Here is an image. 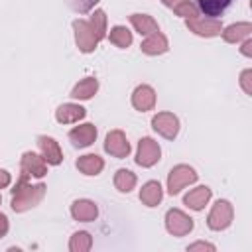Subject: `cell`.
I'll return each mask as SVG.
<instances>
[{
    "mask_svg": "<svg viewBox=\"0 0 252 252\" xmlns=\"http://www.w3.org/2000/svg\"><path fill=\"white\" fill-rule=\"evenodd\" d=\"M240 83H242V89L246 94H252V71L246 69L242 75H240Z\"/></svg>",
    "mask_w": 252,
    "mask_h": 252,
    "instance_id": "cell-29",
    "label": "cell"
},
{
    "mask_svg": "<svg viewBox=\"0 0 252 252\" xmlns=\"http://www.w3.org/2000/svg\"><path fill=\"white\" fill-rule=\"evenodd\" d=\"M152 128H154L158 134H161L163 138L173 140V138L177 136V132H179V120H177V116L171 114V112H158V114L152 118Z\"/></svg>",
    "mask_w": 252,
    "mask_h": 252,
    "instance_id": "cell-6",
    "label": "cell"
},
{
    "mask_svg": "<svg viewBox=\"0 0 252 252\" xmlns=\"http://www.w3.org/2000/svg\"><path fill=\"white\" fill-rule=\"evenodd\" d=\"M94 138H96V128L93 124H81L69 132V140L75 148H87L94 142Z\"/></svg>",
    "mask_w": 252,
    "mask_h": 252,
    "instance_id": "cell-13",
    "label": "cell"
},
{
    "mask_svg": "<svg viewBox=\"0 0 252 252\" xmlns=\"http://www.w3.org/2000/svg\"><path fill=\"white\" fill-rule=\"evenodd\" d=\"M96 2H98V0H67L69 8L75 10V12H79V14H87V12H91V10L94 8Z\"/></svg>",
    "mask_w": 252,
    "mask_h": 252,
    "instance_id": "cell-28",
    "label": "cell"
},
{
    "mask_svg": "<svg viewBox=\"0 0 252 252\" xmlns=\"http://www.w3.org/2000/svg\"><path fill=\"white\" fill-rule=\"evenodd\" d=\"M163 197V191H161V185L158 181H148L142 189H140V199L144 205L148 207H156Z\"/></svg>",
    "mask_w": 252,
    "mask_h": 252,
    "instance_id": "cell-19",
    "label": "cell"
},
{
    "mask_svg": "<svg viewBox=\"0 0 252 252\" xmlns=\"http://www.w3.org/2000/svg\"><path fill=\"white\" fill-rule=\"evenodd\" d=\"M104 150H106L110 156H114V158H120V159L126 158V156L130 154V144H128L124 132H122V130H112V132H108V134H106V140H104Z\"/></svg>",
    "mask_w": 252,
    "mask_h": 252,
    "instance_id": "cell-9",
    "label": "cell"
},
{
    "mask_svg": "<svg viewBox=\"0 0 252 252\" xmlns=\"http://www.w3.org/2000/svg\"><path fill=\"white\" fill-rule=\"evenodd\" d=\"M28 177L30 175L22 171L16 187L12 189V209L16 213H24V211L35 207L45 195V185L43 183L32 185V183H28Z\"/></svg>",
    "mask_w": 252,
    "mask_h": 252,
    "instance_id": "cell-2",
    "label": "cell"
},
{
    "mask_svg": "<svg viewBox=\"0 0 252 252\" xmlns=\"http://www.w3.org/2000/svg\"><path fill=\"white\" fill-rule=\"evenodd\" d=\"M96 89H98V81H96V79H93V77H87V79L79 81V83L73 87L71 96H73V98L87 100V98H91V96L96 93Z\"/></svg>",
    "mask_w": 252,
    "mask_h": 252,
    "instance_id": "cell-22",
    "label": "cell"
},
{
    "mask_svg": "<svg viewBox=\"0 0 252 252\" xmlns=\"http://www.w3.org/2000/svg\"><path fill=\"white\" fill-rule=\"evenodd\" d=\"M187 28L193 33L203 35V37H213V35H219L222 32L220 22L215 20V18H189L187 20Z\"/></svg>",
    "mask_w": 252,
    "mask_h": 252,
    "instance_id": "cell-8",
    "label": "cell"
},
{
    "mask_svg": "<svg viewBox=\"0 0 252 252\" xmlns=\"http://www.w3.org/2000/svg\"><path fill=\"white\" fill-rule=\"evenodd\" d=\"M242 53H244L246 57H250V55H252V41H250V39H246V41H244V45H242Z\"/></svg>",
    "mask_w": 252,
    "mask_h": 252,
    "instance_id": "cell-33",
    "label": "cell"
},
{
    "mask_svg": "<svg viewBox=\"0 0 252 252\" xmlns=\"http://www.w3.org/2000/svg\"><path fill=\"white\" fill-rule=\"evenodd\" d=\"M230 4L232 0H197V6L205 16H220Z\"/></svg>",
    "mask_w": 252,
    "mask_h": 252,
    "instance_id": "cell-23",
    "label": "cell"
},
{
    "mask_svg": "<svg viewBox=\"0 0 252 252\" xmlns=\"http://www.w3.org/2000/svg\"><path fill=\"white\" fill-rule=\"evenodd\" d=\"M130 22L136 28V32L142 33V35H150V33L158 32V22L148 14H132Z\"/></svg>",
    "mask_w": 252,
    "mask_h": 252,
    "instance_id": "cell-20",
    "label": "cell"
},
{
    "mask_svg": "<svg viewBox=\"0 0 252 252\" xmlns=\"http://www.w3.org/2000/svg\"><path fill=\"white\" fill-rule=\"evenodd\" d=\"M165 228L173 236H185L193 230V219L179 209H169L165 215Z\"/></svg>",
    "mask_w": 252,
    "mask_h": 252,
    "instance_id": "cell-4",
    "label": "cell"
},
{
    "mask_svg": "<svg viewBox=\"0 0 252 252\" xmlns=\"http://www.w3.org/2000/svg\"><path fill=\"white\" fill-rule=\"evenodd\" d=\"M189 250H215V246L213 244H209V242H195V244H191L189 246Z\"/></svg>",
    "mask_w": 252,
    "mask_h": 252,
    "instance_id": "cell-30",
    "label": "cell"
},
{
    "mask_svg": "<svg viewBox=\"0 0 252 252\" xmlns=\"http://www.w3.org/2000/svg\"><path fill=\"white\" fill-rule=\"evenodd\" d=\"M159 146L152 138H142L138 142V154H136V163L142 167H152L159 159Z\"/></svg>",
    "mask_w": 252,
    "mask_h": 252,
    "instance_id": "cell-7",
    "label": "cell"
},
{
    "mask_svg": "<svg viewBox=\"0 0 252 252\" xmlns=\"http://www.w3.org/2000/svg\"><path fill=\"white\" fill-rule=\"evenodd\" d=\"M71 215L75 220H81V222H89V220H94L96 215H98V209L93 201L89 199H79L71 205Z\"/></svg>",
    "mask_w": 252,
    "mask_h": 252,
    "instance_id": "cell-14",
    "label": "cell"
},
{
    "mask_svg": "<svg viewBox=\"0 0 252 252\" xmlns=\"http://www.w3.org/2000/svg\"><path fill=\"white\" fill-rule=\"evenodd\" d=\"M136 185V175L130 171V169H118L116 175H114V187L120 191V193H128L132 191Z\"/></svg>",
    "mask_w": 252,
    "mask_h": 252,
    "instance_id": "cell-24",
    "label": "cell"
},
{
    "mask_svg": "<svg viewBox=\"0 0 252 252\" xmlns=\"http://www.w3.org/2000/svg\"><path fill=\"white\" fill-rule=\"evenodd\" d=\"M87 110L79 104H73V102H67V104H61L57 110H55V118L57 122L61 124H71V122H77L81 118H85Z\"/></svg>",
    "mask_w": 252,
    "mask_h": 252,
    "instance_id": "cell-15",
    "label": "cell"
},
{
    "mask_svg": "<svg viewBox=\"0 0 252 252\" xmlns=\"http://www.w3.org/2000/svg\"><path fill=\"white\" fill-rule=\"evenodd\" d=\"M195 181H197V173L193 167L183 165V163L175 165L167 175V191H169V195H177L185 185L195 183Z\"/></svg>",
    "mask_w": 252,
    "mask_h": 252,
    "instance_id": "cell-3",
    "label": "cell"
},
{
    "mask_svg": "<svg viewBox=\"0 0 252 252\" xmlns=\"http://www.w3.org/2000/svg\"><path fill=\"white\" fill-rule=\"evenodd\" d=\"M161 2H163L165 6H173V4H177L179 0H161Z\"/></svg>",
    "mask_w": 252,
    "mask_h": 252,
    "instance_id": "cell-34",
    "label": "cell"
},
{
    "mask_svg": "<svg viewBox=\"0 0 252 252\" xmlns=\"http://www.w3.org/2000/svg\"><path fill=\"white\" fill-rule=\"evenodd\" d=\"M91 246H93V238H91L89 232L79 230L71 236V242H69L71 252H87V250H91Z\"/></svg>",
    "mask_w": 252,
    "mask_h": 252,
    "instance_id": "cell-25",
    "label": "cell"
},
{
    "mask_svg": "<svg viewBox=\"0 0 252 252\" xmlns=\"http://www.w3.org/2000/svg\"><path fill=\"white\" fill-rule=\"evenodd\" d=\"M10 185V173L6 169H0V189Z\"/></svg>",
    "mask_w": 252,
    "mask_h": 252,
    "instance_id": "cell-32",
    "label": "cell"
},
{
    "mask_svg": "<svg viewBox=\"0 0 252 252\" xmlns=\"http://www.w3.org/2000/svg\"><path fill=\"white\" fill-rule=\"evenodd\" d=\"M6 232H8V219H6V215L0 213V238L6 236Z\"/></svg>",
    "mask_w": 252,
    "mask_h": 252,
    "instance_id": "cell-31",
    "label": "cell"
},
{
    "mask_svg": "<svg viewBox=\"0 0 252 252\" xmlns=\"http://www.w3.org/2000/svg\"><path fill=\"white\" fill-rule=\"evenodd\" d=\"M22 171L33 177H43L47 173V161L43 156H37L33 152H26L22 156Z\"/></svg>",
    "mask_w": 252,
    "mask_h": 252,
    "instance_id": "cell-10",
    "label": "cell"
},
{
    "mask_svg": "<svg viewBox=\"0 0 252 252\" xmlns=\"http://www.w3.org/2000/svg\"><path fill=\"white\" fill-rule=\"evenodd\" d=\"M110 41L116 47H128L132 43V33L124 28V26H114L110 30Z\"/></svg>",
    "mask_w": 252,
    "mask_h": 252,
    "instance_id": "cell-26",
    "label": "cell"
},
{
    "mask_svg": "<svg viewBox=\"0 0 252 252\" xmlns=\"http://www.w3.org/2000/svg\"><path fill=\"white\" fill-rule=\"evenodd\" d=\"M73 30H75L77 47L83 53H91V51H94L98 41L106 35V16L102 10H94V14L91 16L89 22L87 20H75Z\"/></svg>",
    "mask_w": 252,
    "mask_h": 252,
    "instance_id": "cell-1",
    "label": "cell"
},
{
    "mask_svg": "<svg viewBox=\"0 0 252 252\" xmlns=\"http://www.w3.org/2000/svg\"><path fill=\"white\" fill-rule=\"evenodd\" d=\"M232 222V205L228 201H217L207 217V224L213 230H222Z\"/></svg>",
    "mask_w": 252,
    "mask_h": 252,
    "instance_id": "cell-5",
    "label": "cell"
},
{
    "mask_svg": "<svg viewBox=\"0 0 252 252\" xmlns=\"http://www.w3.org/2000/svg\"><path fill=\"white\" fill-rule=\"evenodd\" d=\"M37 146H39L41 156H43V159H45L47 163L59 165V163L63 161L61 148H59V144H57L53 138H49V136H39V138H37Z\"/></svg>",
    "mask_w": 252,
    "mask_h": 252,
    "instance_id": "cell-11",
    "label": "cell"
},
{
    "mask_svg": "<svg viewBox=\"0 0 252 252\" xmlns=\"http://www.w3.org/2000/svg\"><path fill=\"white\" fill-rule=\"evenodd\" d=\"M140 47H142V51L148 53V55H161V53L167 51V39H165L163 33L154 32V33H150L148 39L142 41Z\"/></svg>",
    "mask_w": 252,
    "mask_h": 252,
    "instance_id": "cell-17",
    "label": "cell"
},
{
    "mask_svg": "<svg viewBox=\"0 0 252 252\" xmlns=\"http://www.w3.org/2000/svg\"><path fill=\"white\" fill-rule=\"evenodd\" d=\"M250 32H252V26H250L248 22H240V24H232V26H228V28L222 32V37H224L226 43H236V41L248 37Z\"/></svg>",
    "mask_w": 252,
    "mask_h": 252,
    "instance_id": "cell-21",
    "label": "cell"
},
{
    "mask_svg": "<svg viewBox=\"0 0 252 252\" xmlns=\"http://www.w3.org/2000/svg\"><path fill=\"white\" fill-rule=\"evenodd\" d=\"M102 167H104V161L96 154H87L77 159V169L85 175H98L102 171Z\"/></svg>",
    "mask_w": 252,
    "mask_h": 252,
    "instance_id": "cell-16",
    "label": "cell"
},
{
    "mask_svg": "<svg viewBox=\"0 0 252 252\" xmlns=\"http://www.w3.org/2000/svg\"><path fill=\"white\" fill-rule=\"evenodd\" d=\"M209 199H211V189L205 187V185H201V187L189 191V193L185 195L183 201H185V205H187L189 209H193V211H201V209L209 203Z\"/></svg>",
    "mask_w": 252,
    "mask_h": 252,
    "instance_id": "cell-18",
    "label": "cell"
},
{
    "mask_svg": "<svg viewBox=\"0 0 252 252\" xmlns=\"http://www.w3.org/2000/svg\"><path fill=\"white\" fill-rule=\"evenodd\" d=\"M132 104H134L136 110H142V112L152 110L154 104H156V91L148 85L136 87V91L132 93Z\"/></svg>",
    "mask_w": 252,
    "mask_h": 252,
    "instance_id": "cell-12",
    "label": "cell"
},
{
    "mask_svg": "<svg viewBox=\"0 0 252 252\" xmlns=\"http://www.w3.org/2000/svg\"><path fill=\"white\" fill-rule=\"evenodd\" d=\"M173 10L181 18H187V20L189 18H197V6L193 2H189V0H181V2L173 4Z\"/></svg>",
    "mask_w": 252,
    "mask_h": 252,
    "instance_id": "cell-27",
    "label": "cell"
}]
</instances>
